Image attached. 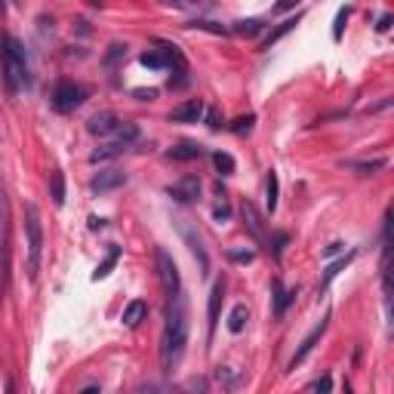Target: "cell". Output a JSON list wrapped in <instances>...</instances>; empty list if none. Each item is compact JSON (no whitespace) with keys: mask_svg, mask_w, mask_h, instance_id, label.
<instances>
[{"mask_svg":"<svg viewBox=\"0 0 394 394\" xmlns=\"http://www.w3.org/2000/svg\"><path fill=\"white\" fill-rule=\"evenodd\" d=\"M185 345H188V296L176 293L166 299V324L161 336V367L164 373H173V367L182 361Z\"/></svg>","mask_w":394,"mask_h":394,"instance_id":"cell-1","label":"cell"},{"mask_svg":"<svg viewBox=\"0 0 394 394\" xmlns=\"http://www.w3.org/2000/svg\"><path fill=\"white\" fill-rule=\"evenodd\" d=\"M0 71H4V87L9 96L31 87V65H28V53L18 37L4 34L0 37Z\"/></svg>","mask_w":394,"mask_h":394,"instance_id":"cell-2","label":"cell"},{"mask_svg":"<svg viewBox=\"0 0 394 394\" xmlns=\"http://www.w3.org/2000/svg\"><path fill=\"white\" fill-rule=\"evenodd\" d=\"M25 243H28V277L37 280L41 271V256H43V225H41V210L37 203H25Z\"/></svg>","mask_w":394,"mask_h":394,"instance_id":"cell-3","label":"cell"},{"mask_svg":"<svg viewBox=\"0 0 394 394\" xmlns=\"http://www.w3.org/2000/svg\"><path fill=\"white\" fill-rule=\"evenodd\" d=\"M83 102H87V90H83L80 83H74L68 78L53 83V92H50L53 111H59V115H71V111H78Z\"/></svg>","mask_w":394,"mask_h":394,"instance_id":"cell-4","label":"cell"},{"mask_svg":"<svg viewBox=\"0 0 394 394\" xmlns=\"http://www.w3.org/2000/svg\"><path fill=\"white\" fill-rule=\"evenodd\" d=\"M0 277H4V289H9V201H6V191L0 188Z\"/></svg>","mask_w":394,"mask_h":394,"instance_id":"cell-5","label":"cell"},{"mask_svg":"<svg viewBox=\"0 0 394 394\" xmlns=\"http://www.w3.org/2000/svg\"><path fill=\"white\" fill-rule=\"evenodd\" d=\"M176 225H179V234L185 238V243H188V250L194 252L197 265H201V275L206 277V275H210V256H206V247H203V238H201V231H197V228H194V225H191L188 219H179Z\"/></svg>","mask_w":394,"mask_h":394,"instance_id":"cell-6","label":"cell"},{"mask_svg":"<svg viewBox=\"0 0 394 394\" xmlns=\"http://www.w3.org/2000/svg\"><path fill=\"white\" fill-rule=\"evenodd\" d=\"M157 275H161V284H164V293L166 299L176 296L182 289V277H179V268H176L173 256L166 250H157Z\"/></svg>","mask_w":394,"mask_h":394,"instance_id":"cell-7","label":"cell"},{"mask_svg":"<svg viewBox=\"0 0 394 394\" xmlns=\"http://www.w3.org/2000/svg\"><path fill=\"white\" fill-rule=\"evenodd\" d=\"M240 215H243V222H247V231L252 234V240L259 243V247H265L268 250V240H271V234H268V228H265V215H262L256 206H252L250 201H243V206H240Z\"/></svg>","mask_w":394,"mask_h":394,"instance_id":"cell-8","label":"cell"},{"mask_svg":"<svg viewBox=\"0 0 394 394\" xmlns=\"http://www.w3.org/2000/svg\"><path fill=\"white\" fill-rule=\"evenodd\" d=\"M296 302V289H289L284 287V280L275 277L271 280V314L275 317H284L287 314V308Z\"/></svg>","mask_w":394,"mask_h":394,"instance_id":"cell-9","label":"cell"},{"mask_svg":"<svg viewBox=\"0 0 394 394\" xmlns=\"http://www.w3.org/2000/svg\"><path fill=\"white\" fill-rule=\"evenodd\" d=\"M166 194L179 203H194L197 197H201V179H197V176H182L179 182H173L170 188H166Z\"/></svg>","mask_w":394,"mask_h":394,"instance_id":"cell-10","label":"cell"},{"mask_svg":"<svg viewBox=\"0 0 394 394\" xmlns=\"http://www.w3.org/2000/svg\"><path fill=\"white\" fill-rule=\"evenodd\" d=\"M326 326H330V314H326L321 324H314V330H312V333H308L305 339H302V345H299V351L293 354V361H289V370H296L299 363H302V361L308 358V354H312V348H314L317 342H321V336L326 333Z\"/></svg>","mask_w":394,"mask_h":394,"instance_id":"cell-11","label":"cell"},{"mask_svg":"<svg viewBox=\"0 0 394 394\" xmlns=\"http://www.w3.org/2000/svg\"><path fill=\"white\" fill-rule=\"evenodd\" d=\"M124 182H127V173H120V170L111 166V170H102L96 179L90 182V191L92 194H108V191H117Z\"/></svg>","mask_w":394,"mask_h":394,"instance_id":"cell-12","label":"cell"},{"mask_svg":"<svg viewBox=\"0 0 394 394\" xmlns=\"http://www.w3.org/2000/svg\"><path fill=\"white\" fill-rule=\"evenodd\" d=\"M203 102L201 99H188V102H182L179 108H173L170 111V120L173 124H197V120L203 117Z\"/></svg>","mask_w":394,"mask_h":394,"instance_id":"cell-13","label":"cell"},{"mask_svg":"<svg viewBox=\"0 0 394 394\" xmlns=\"http://www.w3.org/2000/svg\"><path fill=\"white\" fill-rule=\"evenodd\" d=\"M299 22H302V13H296V16L284 18V22H280V25H275V28H271V31H268L265 37H262L259 50H271V46H275V43L280 41V37H287L289 31H296V25H299Z\"/></svg>","mask_w":394,"mask_h":394,"instance_id":"cell-14","label":"cell"},{"mask_svg":"<svg viewBox=\"0 0 394 394\" xmlns=\"http://www.w3.org/2000/svg\"><path fill=\"white\" fill-rule=\"evenodd\" d=\"M117 127H120V120H117V115H111V111H99V115H92L90 124H87V129L92 136H111Z\"/></svg>","mask_w":394,"mask_h":394,"instance_id":"cell-15","label":"cell"},{"mask_svg":"<svg viewBox=\"0 0 394 394\" xmlns=\"http://www.w3.org/2000/svg\"><path fill=\"white\" fill-rule=\"evenodd\" d=\"M222 302H225V280L219 277L210 289V308H206V314H210V336L215 333V326H219V312H222Z\"/></svg>","mask_w":394,"mask_h":394,"instance_id":"cell-16","label":"cell"},{"mask_svg":"<svg viewBox=\"0 0 394 394\" xmlns=\"http://www.w3.org/2000/svg\"><path fill=\"white\" fill-rule=\"evenodd\" d=\"M161 4L170 9H179V13H194V16H203L215 9L213 0H161Z\"/></svg>","mask_w":394,"mask_h":394,"instance_id":"cell-17","label":"cell"},{"mask_svg":"<svg viewBox=\"0 0 394 394\" xmlns=\"http://www.w3.org/2000/svg\"><path fill=\"white\" fill-rule=\"evenodd\" d=\"M145 317H148V302H142V299H133V302L124 308V326H129V330H136Z\"/></svg>","mask_w":394,"mask_h":394,"instance_id":"cell-18","label":"cell"},{"mask_svg":"<svg viewBox=\"0 0 394 394\" xmlns=\"http://www.w3.org/2000/svg\"><path fill=\"white\" fill-rule=\"evenodd\" d=\"M354 256H358V250L345 252V256H342V259H336V262H330V265H326V271H324V280H321V293H324V289H326V287H330V284H333V277H336V275H339V271H345V268H348V265H351V259H354Z\"/></svg>","mask_w":394,"mask_h":394,"instance_id":"cell-19","label":"cell"},{"mask_svg":"<svg viewBox=\"0 0 394 394\" xmlns=\"http://www.w3.org/2000/svg\"><path fill=\"white\" fill-rule=\"evenodd\" d=\"M265 31V22L262 18H240V22H234L228 28V34H240V37H256Z\"/></svg>","mask_w":394,"mask_h":394,"instance_id":"cell-20","label":"cell"},{"mask_svg":"<svg viewBox=\"0 0 394 394\" xmlns=\"http://www.w3.org/2000/svg\"><path fill=\"white\" fill-rule=\"evenodd\" d=\"M117 262H120V247H108V256L96 265V271H92V280H105L111 271H115Z\"/></svg>","mask_w":394,"mask_h":394,"instance_id":"cell-21","label":"cell"},{"mask_svg":"<svg viewBox=\"0 0 394 394\" xmlns=\"http://www.w3.org/2000/svg\"><path fill=\"white\" fill-rule=\"evenodd\" d=\"M127 151V145L124 142H115V139H111L108 145H102V148H96V151L90 154V161L92 164H102V161H115L117 154H124Z\"/></svg>","mask_w":394,"mask_h":394,"instance_id":"cell-22","label":"cell"},{"mask_svg":"<svg viewBox=\"0 0 394 394\" xmlns=\"http://www.w3.org/2000/svg\"><path fill=\"white\" fill-rule=\"evenodd\" d=\"M203 154V148L197 142H179L176 148H170V161H197Z\"/></svg>","mask_w":394,"mask_h":394,"instance_id":"cell-23","label":"cell"},{"mask_svg":"<svg viewBox=\"0 0 394 394\" xmlns=\"http://www.w3.org/2000/svg\"><path fill=\"white\" fill-rule=\"evenodd\" d=\"M247 321H250V308L243 305V302H240V305H234V308H231V314H228V333H234V336L243 333Z\"/></svg>","mask_w":394,"mask_h":394,"instance_id":"cell-24","label":"cell"},{"mask_svg":"<svg viewBox=\"0 0 394 394\" xmlns=\"http://www.w3.org/2000/svg\"><path fill=\"white\" fill-rule=\"evenodd\" d=\"M50 197H53V206H65V173L62 170L50 173Z\"/></svg>","mask_w":394,"mask_h":394,"instance_id":"cell-25","label":"cell"},{"mask_svg":"<svg viewBox=\"0 0 394 394\" xmlns=\"http://www.w3.org/2000/svg\"><path fill=\"white\" fill-rule=\"evenodd\" d=\"M265 206H268V215L277 210V173L268 170L265 176Z\"/></svg>","mask_w":394,"mask_h":394,"instance_id":"cell-26","label":"cell"},{"mask_svg":"<svg viewBox=\"0 0 394 394\" xmlns=\"http://www.w3.org/2000/svg\"><path fill=\"white\" fill-rule=\"evenodd\" d=\"M111 136H115V142H124V145L129 148V145H133L136 139H139V127H136V124H124V120H120V127H117Z\"/></svg>","mask_w":394,"mask_h":394,"instance_id":"cell-27","label":"cell"},{"mask_svg":"<svg viewBox=\"0 0 394 394\" xmlns=\"http://www.w3.org/2000/svg\"><path fill=\"white\" fill-rule=\"evenodd\" d=\"M185 28H201V31H210V34H228V28L225 25H219V22H210V18H203V16H197V18H191Z\"/></svg>","mask_w":394,"mask_h":394,"instance_id":"cell-28","label":"cell"},{"mask_svg":"<svg viewBox=\"0 0 394 394\" xmlns=\"http://www.w3.org/2000/svg\"><path fill=\"white\" fill-rule=\"evenodd\" d=\"M124 59H127V43H111L102 62H105V68H115V65L124 62Z\"/></svg>","mask_w":394,"mask_h":394,"instance_id":"cell-29","label":"cell"},{"mask_svg":"<svg viewBox=\"0 0 394 394\" xmlns=\"http://www.w3.org/2000/svg\"><path fill=\"white\" fill-rule=\"evenodd\" d=\"M213 164H215V170H219L222 176L234 173V157L228 151H213Z\"/></svg>","mask_w":394,"mask_h":394,"instance_id":"cell-30","label":"cell"},{"mask_svg":"<svg viewBox=\"0 0 394 394\" xmlns=\"http://www.w3.org/2000/svg\"><path fill=\"white\" fill-rule=\"evenodd\" d=\"M252 124H256V115H243V117H238V120H231L228 129H231L234 136H247L250 129H252Z\"/></svg>","mask_w":394,"mask_h":394,"instance_id":"cell-31","label":"cell"},{"mask_svg":"<svg viewBox=\"0 0 394 394\" xmlns=\"http://www.w3.org/2000/svg\"><path fill=\"white\" fill-rule=\"evenodd\" d=\"M351 16V6H342L339 13H336V22H333V41H342V31H345V22H348Z\"/></svg>","mask_w":394,"mask_h":394,"instance_id":"cell-32","label":"cell"},{"mask_svg":"<svg viewBox=\"0 0 394 394\" xmlns=\"http://www.w3.org/2000/svg\"><path fill=\"white\" fill-rule=\"evenodd\" d=\"M382 166H385V161L379 157V161H361V164H351V170H358L361 176H373L376 170H382Z\"/></svg>","mask_w":394,"mask_h":394,"instance_id":"cell-33","label":"cell"},{"mask_svg":"<svg viewBox=\"0 0 394 394\" xmlns=\"http://www.w3.org/2000/svg\"><path fill=\"white\" fill-rule=\"evenodd\" d=\"M213 219L219 222V225H225V222L231 219V203L225 201V197H222V203H215V206H213Z\"/></svg>","mask_w":394,"mask_h":394,"instance_id":"cell-34","label":"cell"},{"mask_svg":"<svg viewBox=\"0 0 394 394\" xmlns=\"http://www.w3.org/2000/svg\"><path fill=\"white\" fill-rule=\"evenodd\" d=\"M308 388H312V391H333V379L330 376H321V379H314Z\"/></svg>","mask_w":394,"mask_h":394,"instance_id":"cell-35","label":"cell"},{"mask_svg":"<svg viewBox=\"0 0 394 394\" xmlns=\"http://www.w3.org/2000/svg\"><path fill=\"white\" fill-rule=\"evenodd\" d=\"M206 127H210V129H222V115L215 108L206 111Z\"/></svg>","mask_w":394,"mask_h":394,"instance_id":"cell-36","label":"cell"},{"mask_svg":"<svg viewBox=\"0 0 394 394\" xmlns=\"http://www.w3.org/2000/svg\"><path fill=\"white\" fill-rule=\"evenodd\" d=\"M228 259L231 262H252V250H231Z\"/></svg>","mask_w":394,"mask_h":394,"instance_id":"cell-37","label":"cell"},{"mask_svg":"<svg viewBox=\"0 0 394 394\" xmlns=\"http://www.w3.org/2000/svg\"><path fill=\"white\" fill-rule=\"evenodd\" d=\"M133 96L139 99V102H154L157 99V90L151 87V90H133Z\"/></svg>","mask_w":394,"mask_h":394,"instance_id":"cell-38","label":"cell"},{"mask_svg":"<svg viewBox=\"0 0 394 394\" xmlns=\"http://www.w3.org/2000/svg\"><path fill=\"white\" fill-rule=\"evenodd\" d=\"M391 22H394V18H391L388 13H382V16H379V22H376V31H379V34L391 31Z\"/></svg>","mask_w":394,"mask_h":394,"instance_id":"cell-39","label":"cell"},{"mask_svg":"<svg viewBox=\"0 0 394 394\" xmlns=\"http://www.w3.org/2000/svg\"><path fill=\"white\" fill-rule=\"evenodd\" d=\"M296 4H302V0H277V4H275V13H287V9H293Z\"/></svg>","mask_w":394,"mask_h":394,"instance_id":"cell-40","label":"cell"},{"mask_svg":"<svg viewBox=\"0 0 394 394\" xmlns=\"http://www.w3.org/2000/svg\"><path fill=\"white\" fill-rule=\"evenodd\" d=\"M342 250H345V243H339V240H336V243H330V247L324 250V256H326V259H330V256H339Z\"/></svg>","mask_w":394,"mask_h":394,"instance_id":"cell-41","label":"cell"},{"mask_svg":"<svg viewBox=\"0 0 394 394\" xmlns=\"http://www.w3.org/2000/svg\"><path fill=\"white\" fill-rule=\"evenodd\" d=\"M90 228L96 231V228H105V219H99V215H90Z\"/></svg>","mask_w":394,"mask_h":394,"instance_id":"cell-42","label":"cell"},{"mask_svg":"<svg viewBox=\"0 0 394 394\" xmlns=\"http://www.w3.org/2000/svg\"><path fill=\"white\" fill-rule=\"evenodd\" d=\"M6 13V6H4V0H0V16H4Z\"/></svg>","mask_w":394,"mask_h":394,"instance_id":"cell-43","label":"cell"},{"mask_svg":"<svg viewBox=\"0 0 394 394\" xmlns=\"http://www.w3.org/2000/svg\"><path fill=\"white\" fill-rule=\"evenodd\" d=\"M9 4H13V6H22V0H9Z\"/></svg>","mask_w":394,"mask_h":394,"instance_id":"cell-44","label":"cell"}]
</instances>
